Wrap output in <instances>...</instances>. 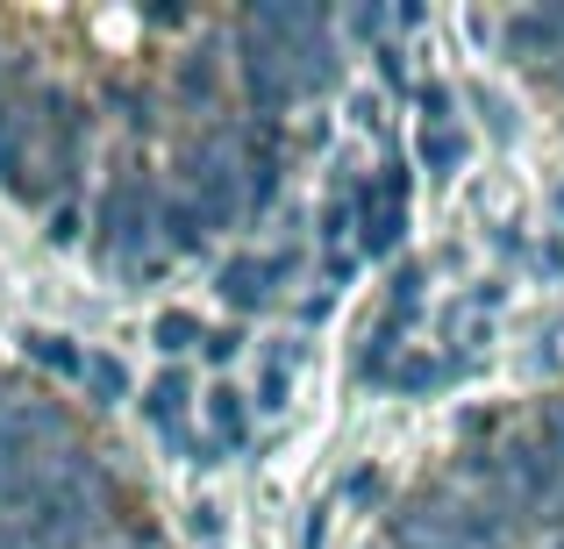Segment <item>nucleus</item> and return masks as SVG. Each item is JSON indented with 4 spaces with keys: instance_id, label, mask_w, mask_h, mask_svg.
I'll return each mask as SVG.
<instances>
[{
    "instance_id": "f03ea898",
    "label": "nucleus",
    "mask_w": 564,
    "mask_h": 549,
    "mask_svg": "<svg viewBox=\"0 0 564 549\" xmlns=\"http://www.w3.org/2000/svg\"><path fill=\"white\" fill-rule=\"evenodd\" d=\"M293 272H301L293 250H272V257H229L215 272V293L236 307V315H264V307L279 300V286H293Z\"/></svg>"
},
{
    "instance_id": "dca6fc26",
    "label": "nucleus",
    "mask_w": 564,
    "mask_h": 549,
    "mask_svg": "<svg viewBox=\"0 0 564 549\" xmlns=\"http://www.w3.org/2000/svg\"><path fill=\"white\" fill-rule=\"evenodd\" d=\"M14 157H22V129L0 122V179H14Z\"/></svg>"
},
{
    "instance_id": "20e7f679",
    "label": "nucleus",
    "mask_w": 564,
    "mask_h": 549,
    "mask_svg": "<svg viewBox=\"0 0 564 549\" xmlns=\"http://www.w3.org/2000/svg\"><path fill=\"white\" fill-rule=\"evenodd\" d=\"M158 235L172 243V257H193V250L207 243V221L193 215L186 193H165V200H158Z\"/></svg>"
},
{
    "instance_id": "a211bd4d",
    "label": "nucleus",
    "mask_w": 564,
    "mask_h": 549,
    "mask_svg": "<svg viewBox=\"0 0 564 549\" xmlns=\"http://www.w3.org/2000/svg\"><path fill=\"white\" fill-rule=\"evenodd\" d=\"M379 72H386V86H400V94H408V65H400V51H393V43L379 51Z\"/></svg>"
},
{
    "instance_id": "f3484780",
    "label": "nucleus",
    "mask_w": 564,
    "mask_h": 549,
    "mask_svg": "<svg viewBox=\"0 0 564 549\" xmlns=\"http://www.w3.org/2000/svg\"><path fill=\"white\" fill-rule=\"evenodd\" d=\"M51 235L57 243H79V207H51Z\"/></svg>"
},
{
    "instance_id": "7ed1b4c3",
    "label": "nucleus",
    "mask_w": 564,
    "mask_h": 549,
    "mask_svg": "<svg viewBox=\"0 0 564 549\" xmlns=\"http://www.w3.org/2000/svg\"><path fill=\"white\" fill-rule=\"evenodd\" d=\"M186 407H193V378H186L180 364L158 371L151 393H143V421H151V428H172V421H186Z\"/></svg>"
},
{
    "instance_id": "6e6552de",
    "label": "nucleus",
    "mask_w": 564,
    "mask_h": 549,
    "mask_svg": "<svg viewBox=\"0 0 564 549\" xmlns=\"http://www.w3.org/2000/svg\"><path fill=\"white\" fill-rule=\"evenodd\" d=\"M465 129H422V165H436V172H451V165H465Z\"/></svg>"
},
{
    "instance_id": "412c9836",
    "label": "nucleus",
    "mask_w": 564,
    "mask_h": 549,
    "mask_svg": "<svg viewBox=\"0 0 564 549\" xmlns=\"http://www.w3.org/2000/svg\"><path fill=\"white\" fill-rule=\"evenodd\" d=\"M557 215H564V193H557Z\"/></svg>"
},
{
    "instance_id": "1a4fd4ad",
    "label": "nucleus",
    "mask_w": 564,
    "mask_h": 549,
    "mask_svg": "<svg viewBox=\"0 0 564 549\" xmlns=\"http://www.w3.org/2000/svg\"><path fill=\"white\" fill-rule=\"evenodd\" d=\"M443 378H451V364H436V358H408V364L386 371V385H400V393H429V385H443Z\"/></svg>"
},
{
    "instance_id": "423d86ee",
    "label": "nucleus",
    "mask_w": 564,
    "mask_h": 549,
    "mask_svg": "<svg viewBox=\"0 0 564 549\" xmlns=\"http://www.w3.org/2000/svg\"><path fill=\"white\" fill-rule=\"evenodd\" d=\"M172 94H180L193 114H215L221 108V72H215V57H186V65L172 72Z\"/></svg>"
},
{
    "instance_id": "39448f33",
    "label": "nucleus",
    "mask_w": 564,
    "mask_h": 549,
    "mask_svg": "<svg viewBox=\"0 0 564 549\" xmlns=\"http://www.w3.org/2000/svg\"><path fill=\"white\" fill-rule=\"evenodd\" d=\"M207 421H215V450H243L250 442V414H243V393L229 378L207 393Z\"/></svg>"
},
{
    "instance_id": "ddd939ff",
    "label": "nucleus",
    "mask_w": 564,
    "mask_h": 549,
    "mask_svg": "<svg viewBox=\"0 0 564 549\" xmlns=\"http://www.w3.org/2000/svg\"><path fill=\"white\" fill-rule=\"evenodd\" d=\"M350 229H358V207H350V200H344V193H336V200H329V207H322V235H329V243H344V235H350Z\"/></svg>"
},
{
    "instance_id": "9d476101",
    "label": "nucleus",
    "mask_w": 564,
    "mask_h": 549,
    "mask_svg": "<svg viewBox=\"0 0 564 549\" xmlns=\"http://www.w3.org/2000/svg\"><path fill=\"white\" fill-rule=\"evenodd\" d=\"M151 336H158V350L172 358V350H193V343H200L207 329H200V321L186 315V307H172V315H158V329H151Z\"/></svg>"
},
{
    "instance_id": "f8f14e48",
    "label": "nucleus",
    "mask_w": 564,
    "mask_h": 549,
    "mask_svg": "<svg viewBox=\"0 0 564 549\" xmlns=\"http://www.w3.org/2000/svg\"><path fill=\"white\" fill-rule=\"evenodd\" d=\"M286 393H293V358H272V371H264V385H258V407L279 414V407H286Z\"/></svg>"
},
{
    "instance_id": "aec40b11",
    "label": "nucleus",
    "mask_w": 564,
    "mask_h": 549,
    "mask_svg": "<svg viewBox=\"0 0 564 549\" xmlns=\"http://www.w3.org/2000/svg\"><path fill=\"white\" fill-rule=\"evenodd\" d=\"M379 22H386L379 8H358V14H350V29H358V36H379Z\"/></svg>"
},
{
    "instance_id": "9b49d317",
    "label": "nucleus",
    "mask_w": 564,
    "mask_h": 549,
    "mask_svg": "<svg viewBox=\"0 0 564 549\" xmlns=\"http://www.w3.org/2000/svg\"><path fill=\"white\" fill-rule=\"evenodd\" d=\"M86 385H94V399H100V407H115V399H129V393H137V385H129V371L115 364V358H94Z\"/></svg>"
},
{
    "instance_id": "0eeeda50",
    "label": "nucleus",
    "mask_w": 564,
    "mask_h": 549,
    "mask_svg": "<svg viewBox=\"0 0 564 549\" xmlns=\"http://www.w3.org/2000/svg\"><path fill=\"white\" fill-rule=\"evenodd\" d=\"M29 358L51 364L57 378H86V371H94V358H86V350L72 343V336H29Z\"/></svg>"
},
{
    "instance_id": "2eb2a0df",
    "label": "nucleus",
    "mask_w": 564,
    "mask_h": 549,
    "mask_svg": "<svg viewBox=\"0 0 564 549\" xmlns=\"http://www.w3.org/2000/svg\"><path fill=\"white\" fill-rule=\"evenodd\" d=\"M186 528H193V542H207V549L221 542V514L207 507V499H200V507H186Z\"/></svg>"
},
{
    "instance_id": "f257e3e1",
    "label": "nucleus",
    "mask_w": 564,
    "mask_h": 549,
    "mask_svg": "<svg viewBox=\"0 0 564 549\" xmlns=\"http://www.w3.org/2000/svg\"><path fill=\"white\" fill-rule=\"evenodd\" d=\"M158 200H165V193L143 179V172H122V179L100 193V243H94V257L129 272V264H137V250L158 235Z\"/></svg>"
},
{
    "instance_id": "4be33fe9",
    "label": "nucleus",
    "mask_w": 564,
    "mask_h": 549,
    "mask_svg": "<svg viewBox=\"0 0 564 549\" xmlns=\"http://www.w3.org/2000/svg\"><path fill=\"white\" fill-rule=\"evenodd\" d=\"M557 549H564V542H557Z\"/></svg>"
},
{
    "instance_id": "6ab92c4d",
    "label": "nucleus",
    "mask_w": 564,
    "mask_h": 549,
    "mask_svg": "<svg viewBox=\"0 0 564 549\" xmlns=\"http://www.w3.org/2000/svg\"><path fill=\"white\" fill-rule=\"evenodd\" d=\"M379 493V471H350L344 479V499H372Z\"/></svg>"
},
{
    "instance_id": "4468645a",
    "label": "nucleus",
    "mask_w": 564,
    "mask_h": 549,
    "mask_svg": "<svg viewBox=\"0 0 564 549\" xmlns=\"http://www.w3.org/2000/svg\"><path fill=\"white\" fill-rule=\"evenodd\" d=\"M236 350H243V329H207V336H200V358H207V364H229Z\"/></svg>"
}]
</instances>
